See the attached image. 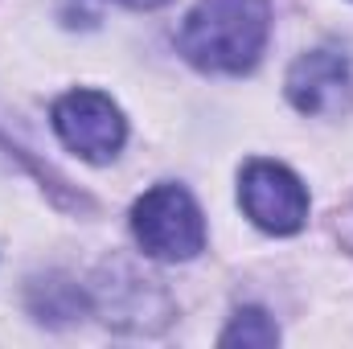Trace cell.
<instances>
[{
    "label": "cell",
    "instance_id": "6",
    "mask_svg": "<svg viewBox=\"0 0 353 349\" xmlns=\"http://www.w3.org/2000/svg\"><path fill=\"white\" fill-rule=\"evenodd\" d=\"M222 346H275L279 341V329H275V321L267 317L263 308H243V312H234V321H230V329L218 337Z\"/></svg>",
    "mask_w": 353,
    "mask_h": 349
},
{
    "label": "cell",
    "instance_id": "5",
    "mask_svg": "<svg viewBox=\"0 0 353 349\" xmlns=\"http://www.w3.org/2000/svg\"><path fill=\"white\" fill-rule=\"evenodd\" d=\"M288 99L304 115H333L353 103V58L337 46L308 50L288 70Z\"/></svg>",
    "mask_w": 353,
    "mask_h": 349
},
{
    "label": "cell",
    "instance_id": "2",
    "mask_svg": "<svg viewBox=\"0 0 353 349\" xmlns=\"http://www.w3.org/2000/svg\"><path fill=\"white\" fill-rule=\"evenodd\" d=\"M132 235L148 259L185 263L205 247V218L189 189L181 185H152L132 206Z\"/></svg>",
    "mask_w": 353,
    "mask_h": 349
},
{
    "label": "cell",
    "instance_id": "4",
    "mask_svg": "<svg viewBox=\"0 0 353 349\" xmlns=\"http://www.w3.org/2000/svg\"><path fill=\"white\" fill-rule=\"evenodd\" d=\"M239 201L267 235H296L308 222V189L279 161H251L239 177Z\"/></svg>",
    "mask_w": 353,
    "mask_h": 349
},
{
    "label": "cell",
    "instance_id": "1",
    "mask_svg": "<svg viewBox=\"0 0 353 349\" xmlns=\"http://www.w3.org/2000/svg\"><path fill=\"white\" fill-rule=\"evenodd\" d=\"M267 37V0H197L176 29V50L205 74H247L259 66Z\"/></svg>",
    "mask_w": 353,
    "mask_h": 349
},
{
    "label": "cell",
    "instance_id": "7",
    "mask_svg": "<svg viewBox=\"0 0 353 349\" xmlns=\"http://www.w3.org/2000/svg\"><path fill=\"white\" fill-rule=\"evenodd\" d=\"M119 4H128V8H161L169 0H119Z\"/></svg>",
    "mask_w": 353,
    "mask_h": 349
},
{
    "label": "cell",
    "instance_id": "3",
    "mask_svg": "<svg viewBox=\"0 0 353 349\" xmlns=\"http://www.w3.org/2000/svg\"><path fill=\"white\" fill-rule=\"evenodd\" d=\"M50 119H54L58 140H62L74 157L90 161V165L111 161V157L123 148V140H128L123 111H119L103 90H70V94H62V99L54 103Z\"/></svg>",
    "mask_w": 353,
    "mask_h": 349
}]
</instances>
